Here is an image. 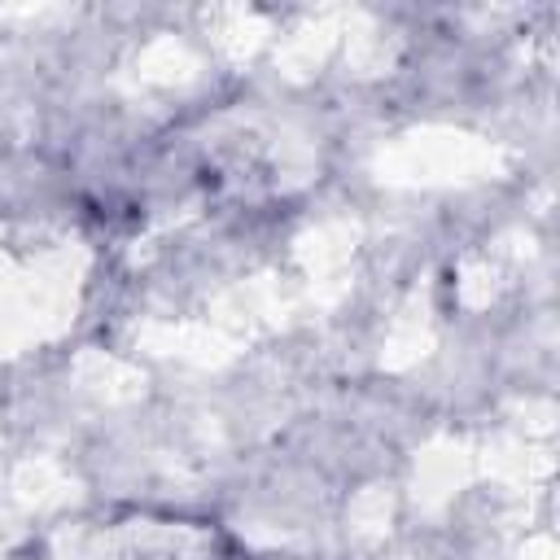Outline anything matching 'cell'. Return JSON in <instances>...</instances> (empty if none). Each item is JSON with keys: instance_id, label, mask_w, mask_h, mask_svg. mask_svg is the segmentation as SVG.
<instances>
[{"instance_id": "6da1fadb", "label": "cell", "mask_w": 560, "mask_h": 560, "mask_svg": "<svg viewBox=\"0 0 560 560\" xmlns=\"http://www.w3.org/2000/svg\"><path fill=\"white\" fill-rule=\"evenodd\" d=\"M48 560H232V538L201 516L153 508H105L57 525Z\"/></svg>"}]
</instances>
